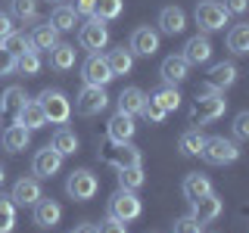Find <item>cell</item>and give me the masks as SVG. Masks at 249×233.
Instances as JSON below:
<instances>
[{"label": "cell", "mask_w": 249, "mask_h": 233, "mask_svg": "<svg viewBox=\"0 0 249 233\" xmlns=\"http://www.w3.org/2000/svg\"><path fill=\"white\" fill-rule=\"evenodd\" d=\"M25 87H6L3 90V97H0V112H19V106L25 103Z\"/></svg>", "instance_id": "e575fe53"}, {"label": "cell", "mask_w": 249, "mask_h": 233, "mask_svg": "<svg viewBox=\"0 0 249 233\" xmlns=\"http://www.w3.org/2000/svg\"><path fill=\"white\" fill-rule=\"evenodd\" d=\"M100 233H128V227H124L122 221H115V217H106L103 227H100Z\"/></svg>", "instance_id": "f6af8a7d"}, {"label": "cell", "mask_w": 249, "mask_h": 233, "mask_svg": "<svg viewBox=\"0 0 249 233\" xmlns=\"http://www.w3.org/2000/svg\"><path fill=\"white\" fill-rule=\"evenodd\" d=\"M37 103H41L47 115V124H66L72 118V103H69V97L62 90H41Z\"/></svg>", "instance_id": "3957f363"}, {"label": "cell", "mask_w": 249, "mask_h": 233, "mask_svg": "<svg viewBox=\"0 0 249 233\" xmlns=\"http://www.w3.org/2000/svg\"><path fill=\"white\" fill-rule=\"evenodd\" d=\"M159 75H162V84H181V81H187V75H190V66L184 62V56L181 53H171V56H165L162 59V66H159Z\"/></svg>", "instance_id": "ac0fdd59"}, {"label": "cell", "mask_w": 249, "mask_h": 233, "mask_svg": "<svg viewBox=\"0 0 249 233\" xmlns=\"http://www.w3.org/2000/svg\"><path fill=\"white\" fill-rule=\"evenodd\" d=\"M0 140H3V150L16 155V152H25V150H28V143H31V131L13 121L10 128H6L3 134H0Z\"/></svg>", "instance_id": "44dd1931"}, {"label": "cell", "mask_w": 249, "mask_h": 233, "mask_svg": "<svg viewBox=\"0 0 249 233\" xmlns=\"http://www.w3.org/2000/svg\"><path fill=\"white\" fill-rule=\"evenodd\" d=\"M134 131H137L134 118H131V115H122V112H115L112 118H109V124H106V137H109V143H112V146L131 143Z\"/></svg>", "instance_id": "7c38bea8"}, {"label": "cell", "mask_w": 249, "mask_h": 233, "mask_svg": "<svg viewBox=\"0 0 249 233\" xmlns=\"http://www.w3.org/2000/svg\"><path fill=\"white\" fill-rule=\"evenodd\" d=\"M202 143H206V137L199 134V128H190V131H184L181 134V140H178V152L181 155H199L202 152Z\"/></svg>", "instance_id": "f1b7e54d"}, {"label": "cell", "mask_w": 249, "mask_h": 233, "mask_svg": "<svg viewBox=\"0 0 249 233\" xmlns=\"http://www.w3.org/2000/svg\"><path fill=\"white\" fill-rule=\"evenodd\" d=\"M31 208H35V212H31L35 224H37V227H44V230H47V227H56V224L62 221V205H59L56 199H47V196H41V199H37Z\"/></svg>", "instance_id": "5bb4252c"}, {"label": "cell", "mask_w": 249, "mask_h": 233, "mask_svg": "<svg viewBox=\"0 0 249 233\" xmlns=\"http://www.w3.org/2000/svg\"><path fill=\"white\" fill-rule=\"evenodd\" d=\"M224 10H228V13H233V16H243L246 10H249V0H224Z\"/></svg>", "instance_id": "ee69618b"}, {"label": "cell", "mask_w": 249, "mask_h": 233, "mask_svg": "<svg viewBox=\"0 0 249 233\" xmlns=\"http://www.w3.org/2000/svg\"><path fill=\"white\" fill-rule=\"evenodd\" d=\"M181 190H184V199L187 202H196V199H202V196H209V193H212V181H209L206 174H199V171H193V174L184 177Z\"/></svg>", "instance_id": "603a6c76"}, {"label": "cell", "mask_w": 249, "mask_h": 233, "mask_svg": "<svg viewBox=\"0 0 249 233\" xmlns=\"http://www.w3.org/2000/svg\"><path fill=\"white\" fill-rule=\"evenodd\" d=\"M128 50H131V56H153L159 50V31L150 25L134 28L131 31V41H128Z\"/></svg>", "instance_id": "30bf717a"}, {"label": "cell", "mask_w": 249, "mask_h": 233, "mask_svg": "<svg viewBox=\"0 0 249 233\" xmlns=\"http://www.w3.org/2000/svg\"><path fill=\"white\" fill-rule=\"evenodd\" d=\"M184 62L187 66H202V62L212 59V41H209V34H193L190 41L184 44Z\"/></svg>", "instance_id": "9a60e30c"}, {"label": "cell", "mask_w": 249, "mask_h": 233, "mask_svg": "<svg viewBox=\"0 0 249 233\" xmlns=\"http://www.w3.org/2000/svg\"><path fill=\"white\" fill-rule=\"evenodd\" d=\"M75 59H78V50L72 44H56L50 50V68L53 72H69V68H75Z\"/></svg>", "instance_id": "cb8c5ba5"}, {"label": "cell", "mask_w": 249, "mask_h": 233, "mask_svg": "<svg viewBox=\"0 0 249 233\" xmlns=\"http://www.w3.org/2000/svg\"><path fill=\"white\" fill-rule=\"evenodd\" d=\"M237 75H240V68L233 66V62H218V66H212V72H209V84H206V87L224 93L228 87L237 84Z\"/></svg>", "instance_id": "e0dca14e"}, {"label": "cell", "mask_w": 249, "mask_h": 233, "mask_svg": "<svg viewBox=\"0 0 249 233\" xmlns=\"http://www.w3.org/2000/svg\"><path fill=\"white\" fill-rule=\"evenodd\" d=\"M16 72H22L28 78L41 72V56H37V50H25L22 56H16Z\"/></svg>", "instance_id": "f35d334b"}, {"label": "cell", "mask_w": 249, "mask_h": 233, "mask_svg": "<svg viewBox=\"0 0 249 233\" xmlns=\"http://www.w3.org/2000/svg\"><path fill=\"white\" fill-rule=\"evenodd\" d=\"M140 115H143L146 121H153V124H162L168 112H165V109H159V106H156L150 97H146V103H143V109H140Z\"/></svg>", "instance_id": "ab89813d"}, {"label": "cell", "mask_w": 249, "mask_h": 233, "mask_svg": "<svg viewBox=\"0 0 249 233\" xmlns=\"http://www.w3.org/2000/svg\"><path fill=\"white\" fill-rule=\"evenodd\" d=\"M62 168V155L53 150V146H44V150L35 152V159H31V171H35L37 181H50L53 174H59Z\"/></svg>", "instance_id": "9c48e42d"}, {"label": "cell", "mask_w": 249, "mask_h": 233, "mask_svg": "<svg viewBox=\"0 0 249 233\" xmlns=\"http://www.w3.org/2000/svg\"><path fill=\"white\" fill-rule=\"evenodd\" d=\"M171 230H175V233H202V224H196L190 215H187V217H178Z\"/></svg>", "instance_id": "b9f144b4"}, {"label": "cell", "mask_w": 249, "mask_h": 233, "mask_svg": "<svg viewBox=\"0 0 249 233\" xmlns=\"http://www.w3.org/2000/svg\"><path fill=\"white\" fill-rule=\"evenodd\" d=\"M106 106H109V93H106V87H90V84H84L81 93H78V100H75V112L84 115V118H93V115H100Z\"/></svg>", "instance_id": "ba28073f"}, {"label": "cell", "mask_w": 249, "mask_h": 233, "mask_svg": "<svg viewBox=\"0 0 249 233\" xmlns=\"http://www.w3.org/2000/svg\"><path fill=\"white\" fill-rule=\"evenodd\" d=\"M13 72H16V56L0 47V78H6V75H13Z\"/></svg>", "instance_id": "7bdbcfd3"}, {"label": "cell", "mask_w": 249, "mask_h": 233, "mask_svg": "<svg viewBox=\"0 0 249 233\" xmlns=\"http://www.w3.org/2000/svg\"><path fill=\"white\" fill-rule=\"evenodd\" d=\"M13 31H16V28H13V16L0 10V41H3L6 34H13Z\"/></svg>", "instance_id": "bcb514c9"}, {"label": "cell", "mask_w": 249, "mask_h": 233, "mask_svg": "<svg viewBox=\"0 0 249 233\" xmlns=\"http://www.w3.org/2000/svg\"><path fill=\"white\" fill-rule=\"evenodd\" d=\"M143 103H146V93L140 87H124L119 93V100H115V109H119L122 115H131V118H134V115H140Z\"/></svg>", "instance_id": "7402d4cb"}, {"label": "cell", "mask_w": 249, "mask_h": 233, "mask_svg": "<svg viewBox=\"0 0 249 233\" xmlns=\"http://www.w3.org/2000/svg\"><path fill=\"white\" fill-rule=\"evenodd\" d=\"M224 109H228V100H224V93H218V90H202L196 93V100H193V106H190V121L193 124H212L218 121L224 115Z\"/></svg>", "instance_id": "6da1fadb"}, {"label": "cell", "mask_w": 249, "mask_h": 233, "mask_svg": "<svg viewBox=\"0 0 249 233\" xmlns=\"http://www.w3.org/2000/svg\"><path fill=\"white\" fill-rule=\"evenodd\" d=\"M50 3H62V0H50Z\"/></svg>", "instance_id": "f907efd6"}, {"label": "cell", "mask_w": 249, "mask_h": 233, "mask_svg": "<svg viewBox=\"0 0 249 233\" xmlns=\"http://www.w3.org/2000/svg\"><path fill=\"white\" fill-rule=\"evenodd\" d=\"M10 16L22 22H35L37 19V0H10Z\"/></svg>", "instance_id": "8d00e7d4"}, {"label": "cell", "mask_w": 249, "mask_h": 233, "mask_svg": "<svg viewBox=\"0 0 249 233\" xmlns=\"http://www.w3.org/2000/svg\"><path fill=\"white\" fill-rule=\"evenodd\" d=\"M53 150H56L62 159H66V155H75L78 152V134L72 128H66V124H59L56 128V134H53Z\"/></svg>", "instance_id": "83f0119b"}, {"label": "cell", "mask_w": 249, "mask_h": 233, "mask_svg": "<svg viewBox=\"0 0 249 233\" xmlns=\"http://www.w3.org/2000/svg\"><path fill=\"white\" fill-rule=\"evenodd\" d=\"M3 177H6V171H3V165H0V186H3Z\"/></svg>", "instance_id": "681fc988"}, {"label": "cell", "mask_w": 249, "mask_h": 233, "mask_svg": "<svg viewBox=\"0 0 249 233\" xmlns=\"http://www.w3.org/2000/svg\"><path fill=\"white\" fill-rule=\"evenodd\" d=\"M13 118H16V124H22V128H28V131H41L47 124V115H44V109H41L37 100H25Z\"/></svg>", "instance_id": "d6986e66"}, {"label": "cell", "mask_w": 249, "mask_h": 233, "mask_svg": "<svg viewBox=\"0 0 249 233\" xmlns=\"http://www.w3.org/2000/svg\"><path fill=\"white\" fill-rule=\"evenodd\" d=\"M228 50L233 53V56H243V53H249V25H233L228 31Z\"/></svg>", "instance_id": "f546056e"}, {"label": "cell", "mask_w": 249, "mask_h": 233, "mask_svg": "<svg viewBox=\"0 0 249 233\" xmlns=\"http://www.w3.org/2000/svg\"><path fill=\"white\" fill-rule=\"evenodd\" d=\"M156 25H159V31L162 34H181V31L187 28V13L181 10V6H165V10L159 13V22H156Z\"/></svg>", "instance_id": "ffe728a7"}, {"label": "cell", "mask_w": 249, "mask_h": 233, "mask_svg": "<svg viewBox=\"0 0 249 233\" xmlns=\"http://www.w3.org/2000/svg\"><path fill=\"white\" fill-rule=\"evenodd\" d=\"M228 10H224L218 0H202L196 3V13H193V19H196V25L202 28V34H209V31H221L228 25Z\"/></svg>", "instance_id": "277c9868"}, {"label": "cell", "mask_w": 249, "mask_h": 233, "mask_svg": "<svg viewBox=\"0 0 249 233\" xmlns=\"http://www.w3.org/2000/svg\"><path fill=\"white\" fill-rule=\"evenodd\" d=\"M150 100L159 109H165V112H175V109L181 106V93H178V87H171V84H162L159 90H153Z\"/></svg>", "instance_id": "4dcf8cb0"}, {"label": "cell", "mask_w": 249, "mask_h": 233, "mask_svg": "<svg viewBox=\"0 0 249 233\" xmlns=\"http://www.w3.org/2000/svg\"><path fill=\"white\" fill-rule=\"evenodd\" d=\"M81 78H84V84H90V87H106V84L112 81V72H109L106 59L100 56V53H90V56L84 59V66H81Z\"/></svg>", "instance_id": "8fae6325"}, {"label": "cell", "mask_w": 249, "mask_h": 233, "mask_svg": "<svg viewBox=\"0 0 249 233\" xmlns=\"http://www.w3.org/2000/svg\"><path fill=\"white\" fill-rule=\"evenodd\" d=\"M146 183V174L143 168L134 165V168H119V190H140V186Z\"/></svg>", "instance_id": "1f68e13d"}, {"label": "cell", "mask_w": 249, "mask_h": 233, "mask_svg": "<svg viewBox=\"0 0 249 233\" xmlns=\"http://www.w3.org/2000/svg\"><path fill=\"white\" fill-rule=\"evenodd\" d=\"M75 233H100V227H97V224H90V221H84V224H78V227H75Z\"/></svg>", "instance_id": "c3c4849f"}, {"label": "cell", "mask_w": 249, "mask_h": 233, "mask_svg": "<svg viewBox=\"0 0 249 233\" xmlns=\"http://www.w3.org/2000/svg\"><path fill=\"white\" fill-rule=\"evenodd\" d=\"M47 22H50V25L56 28L59 34H62V31H75V25H78V13H75L69 3H56Z\"/></svg>", "instance_id": "4316f807"}, {"label": "cell", "mask_w": 249, "mask_h": 233, "mask_svg": "<svg viewBox=\"0 0 249 233\" xmlns=\"http://www.w3.org/2000/svg\"><path fill=\"white\" fill-rule=\"evenodd\" d=\"M0 47H3L6 53H13V56H22L25 50H35V47H31V41L22 34V31H13V34H6L3 41H0Z\"/></svg>", "instance_id": "74e56055"}, {"label": "cell", "mask_w": 249, "mask_h": 233, "mask_svg": "<svg viewBox=\"0 0 249 233\" xmlns=\"http://www.w3.org/2000/svg\"><path fill=\"white\" fill-rule=\"evenodd\" d=\"M93 3H97V0H75L72 10H75L78 16H93Z\"/></svg>", "instance_id": "7dc6e473"}, {"label": "cell", "mask_w": 249, "mask_h": 233, "mask_svg": "<svg viewBox=\"0 0 249 233\" xmlns=\"http://www.w3.org/2000/svg\"><path fill=\"white\" fill-rule=\"evenodd\" d=\"M28 41H31V47H35L37 53L41 50H53V47L59 44V31L50 25V22H44V25H35V31L28 34Z\"/></svg>", "instance_id": "d4e9b609"}, {"label": "cell", "mask_w": 249, "mask_h": 233, "mask_svg": "<svg viewBox=\"0 0 249 233\" xmlns=\"http://www.w3.org/2000/svg\"><path fill=\"white\" fill-rule=\"evenodd\" d=\"M122 10H124V0H97V3H93V16L103 19V22L119 19Z\"/></svg>", "instance_id": "836d02e7"}, {"label": "cell", "mask_w": 249, "mask_h": 233, "mask_svg": "<svg viewBox=\"0 0 249 233\" xmlns=\"http://www.w3.org/2000/svg\"><path fill=\"white\" fill-rule=\"evenodd\" d=\"M221 208H224V202L215 196V193H209V196H202V199H196V202H190V217L196 224H212L218 215H221Z\"/></svg>", "instance_id": "4fadbf2b"}, {"label": "cell", "mask_w": 249, "mask_h": 233, "mask_svg": "<svg viewBox=\"0 0 249 233\" xmlns=\"http://www.w3.org/2000/svg\"><path fill=\"white\" fill-rule=\"evenodd\" d=\"M103 59H106V66H109V72H112V78L128 75L131 68H134V56H131V50H124V47H115V50H109Z\"/></svg>", "instance_id": "484cf974"}, {"label": "cell", "mask_w": 249, "mask_h": 233, "mask_svg": "<svg viewBox=\"0 0 249 233\" xmlns=\"http://www.w3.org/2000/svg\"><path fill=\"white\" fill-rule=\"evenodd\" d=\"M41 196L44 193H41V181H37V177H19V181L13 183V193H10V199L16 205H35Z\"/></svg>", "instance_id": "2e32d148"}, {"label": "cell", "mask_w": 249, "mask_h": 233, "mask_svg": "<svg viewBox=\"0 0 249 233\" xmlns=\"http://www.w3.org/2000/svg\"><path fill=\"white\" fill-rule=\"evenodd\" d=\"M199 155L209 165H231V162L240 159V146L237 140H228V137H206Z\"/></svg>", "instance_id": "7a4b0ae2"}, {"label": "cell", "mask_w": 249, "mask_h": 233, "mask_svg": "<svg viewBox=\"0 0 249 233\" xmlns=\"http://www.w3.org/2000/svg\"><path fill=\"white\" fill-rule=\"evenodd\" d=\"M78 44H81L84 50H90V53H100V50L109 44V28H106V22L97 19V16H88V22L78 28Z\"/></svg>", "instance_id": "52a82bcc"}, {"label": "cell", "mask_w": 249, "mask_h": 233, "mask_svg": "<svg viewBox=\"0 0 249 233\" xmlns=\"http://www.w3.org/2000/svg\"><path fill=\"white\" fill-rule=\"evenodd\" d=\"M106 212H109V217L128 224V221H134V217H140L143 205H140V199H137L134 190H119L112 199H109V208H106Z\"/></svg>", "instance_id": "5b68a950"}, {"label": "cell", "mask_w": 249, "mask_h": 233, "mask_svg": "<svg viewBox=\"0 0 249 233\" xmlns=\"http://www.w3.org/2000/svg\"><path fill=\"white\" fill-rule=\"evenodd\" d=\"M97 190H100V181H97V174L88 168H78L69 174V181H66V193L72 196L75 202H88L97 196Z\"/></svg>", "instance_id": "8992f818"}, {"label": "cell", "mask_w": 249, "mask_h": 233, "mask_svg": "<svg viewBox=\"0 0 249 233\" xmlns=\"http://www.w3.org/2000/svg\"><path fill=\"white\" fill-rule=\"evenodd\" d=\"M140 162H143V155H140L137 146L122 143V146H119V155L112 159V168H115V171H119V168H134V165H140Z\"/></svg>", "instance_id": "d6a6232c"}, {"label": "cell", "mask_w": 249, "mask_h": 233, "mask_svg": "<svg viewBox=\"0 0 249 233\" xmlns=\"http://www.w3.org/2000/svg\"><path fill=\"white\" fill-rule=\"evenodd\" d=\"M13 227H16V202L6 193H0V233H13Z\"/></svg>", "instance_id": "d590c367"}, {"label": "cell", "mask_w": 249, "mask_h": 233, "mask_svg": "<svg viewBox=\"0 0 249 233\" xmlns=\"http://www.w3.org/2000/svg\"><path fill=\"white\" fill-rule=\"evenodd\" d=\"M233 140H249V112H240L237 118H233Z\"/></svg>", "instance_id": "60d3db41"}]
</instances>
